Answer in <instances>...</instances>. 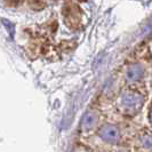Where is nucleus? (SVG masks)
<instances>
[{
	"label": "nucleus",
	"mask_w": 152,
	"mask_h": 152,
	"mask_svg": "<svg viewBox=\"0 0 152 152\" xmlns=\"http://www.w3.org/2000/svg\"><path fill=\"white\" fill-rule=\"evenodd\" d=\"M144 99L143 96L134 91H124L119 99V107L121 111L127 115H134L143 107Z\"/></svg>",
	"instance_id": "f257e3e1"
},
{
	"label": "nucleus",
	"mask_w": 152,
	"mask_h": 152,
	"mask_svg": "<svg viewBox=\"0 0 152 152\" xmlns=\"http://www.w3.org/2000/svg\"><path fill=\"white\" fill-rule=\"evenodd\" d=\"M99 137L109 143H115L119 140V130L115 126L112 125H104L99 132Z\"/></svg>",
	"instance_id": "f03ea898"
},
{
	"label": "nucleus",
	"mask_w": 152,
	"mask_h": 152,
	"mask_svg": "<svg viewBox=\"0 0 152 152\" xmlns=\"http://www.w3.org/2000/svg\"><path fill=\"white\" fill-rule=\"evenodd\" d=\"M142 76H143V68L138 64H134L129 66L126 73V77L129 81H136L138 79H141Z\"/></svg>",
	"instance_id": "7ed1b4c3"
},
{
	"label": "nucleus",
	"mask_w": 152,
	"mask_h": 152,
	"mask_svg": "<svg viewBox=\"0 0 152 152\" xmlns=\"http://www.w3.org/2000/svg\"><path fill=\"white\" fill-rule=\"evenodd\" d=\"M97 121V117L96 114L93 112H88L85 114L84 119H83V128L84 129H91L95 126V124Z\"/></svg>",
	"instance_id": "20e7f679"
},
{
	"label": "nucleus",
	"mask_w": 152,
	"mask_h": 152,
	"mask_svg": "<svg viewBox=\"0 0 152 152\" xmlns=\"http://www.w3.org/2000/svg\"><path fill=\"white\" fill-rule=\"evenodd\" d=\"M141 143L143 145V148L146 150H151L152 149V133H145L141 137Z\"/></svg>",
	"instance_id": "39448f33"
},
{
	"label": "nucleus",
	"mask_w": 152,
	"mask_h": 152,
	"mask_svg": "<svg viewBox=\"0 0 152 152\" xmlns=\"http://www.w3.org/2000/svg\"><path fill=\"white\" fill-rule=\"evenodd\" d=\"M6 2H8L9 5H13V6H15V5H18L22 0H5Z\"/></svg>",
	"instance_id": "423d86ee"
},
{
	"label": "nucleus",
	"mask_w": 152,
	"mask_h": 152,
	"mask_svg": "<svg viewBox=\"0 0 152 152\" xmlns=\"http://www.w3.org/2000/svg\"><path fill=\"white\" fill-rule=\"evenodd\" d=\"M149 118H150V122L152 124V104L151 107H150V111H149Z\"/></svg>",
	"instance_id": "0eeeda50"
}]
</instances>
